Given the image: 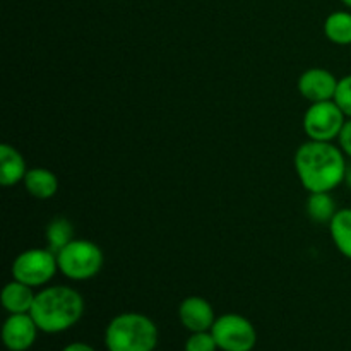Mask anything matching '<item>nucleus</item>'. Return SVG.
<instances>
[{
    "instance_id": "f257e3e1",
    "label": "nucleus",
    "mask_w": 351,
    "mask_h": 351,
    "mask_svg": "<svg viewBox=\"0 0 351 351\" xmlns=\"http://www.w3.org/2000/svg\"><path fill=\"white\" fill-rule=\"evenodd\" d=\"M345 153L331 143L311 141L295 153V170L298 180L308 192H331L345 182Z\"/></svg>"
},
{
    "instance_id": "f03ea898",
    "label": "nucleus",
    "mask_w": 351,
    "mask_h": 351,
    "mask_svg": "<svg viewBox=\"0 0 351 351\" xmlns=\"http://www.w3.org/2000/svg\"><path fill=\"white\" fill-rule=\"evenodd\" d=\"M29 314L40 331L57 335L77 324L84 314V300L81 293L71 287H48L36 293Z\"/></svg>"
},
{
    "instance_id": "7ed1b4c3",
    "label": "nucleus",
    "mask_w": 351,
    "mask_h": 351,
    "mask_svg": "<svg viewBox=\"0 0 351 351\" xmlns=\"http://www.w3.org/2000/svg\"><path fill=\"white\" fill-rule=\"evenodd\" d=\"M105 345L108 351H153L158 345V328L147 315L125 312L112 319Z\"/></svg>"
},
{
    "instance_id": "20e7f679",
    "label": "nucleus",
    "mask_w": 351,
    "mask_h": 351,
    "mask_svg": "<svg viewBox=\"0 0 351 351\" xmlns=\"http://www.w3.org/2000/svg\"><path fill=\"white\" fill-rule=\"evenodd\" d=\"M101 249L91 240L74 239L57 252L58 271L72 281H86L95 278L103 267Z\"/></svg>"
},
{
    "instance_id": "39448f33",
    "label": "nucleus",
    "mask_w": 351,
    "mask_h": 351,
    "mask_svg": "<svg viewBox=\"0 0 351 351\" xmlns=\"http://www.w3.org/2000/svg\"><path fill=\"white\" fill-rule=\"evenodd\" d=\"M57 271V254L51 252L50 249L24 250L12 263L14 280L31 288L50 283Z\"/></svg>"
},
{
    "instance_id": "423d86ee",
    "label": "nucleus",
    "mask_w": 351,
    "mask_h": 351,
    "mask_svg": "<svg viewBox=\"0 0 351 351\" xmlns=\"http://www.w3.org/2000/svg\"><path fill=\"white\" fill-rule=\"evenodd\" d=\"M346 122V115L336 105L335 99L329 101L312 103L304 117V130L311 141H322L331 143L338 139L343 125Z\"/></svg>"
},
{
    "instance_id": "0eeeda50",
    "label": "nucleus",
    "mask_w": 351,
    "mask_h": 351,
    "mask_svg": "<svg viewBox=\"0 0 351 351\" xmlns=\"http://www.w3.org/2000/svg\"><path fill=\"white\" fill-rule=\"evenodd\" d=\"M211 332L223 351H252L257 341L252 322L239 314H225L216 319Z\"/></svg>"
},
{
    "instance_id": "6e6552de",
    "label": "nucleus",
    "mask_w": 351,
    "mask_h": 351,
    "mask_svg": "<svg viewBox=\"0 0 351 351\" xmlns=\"http://www.w3.org/2000/svg\"><path fill=\"white\" fill-rule=\"evenodd\" d=\"M338 81L339 79H336L335 74L326 69H308L298 77V91L311 103L329 101L335 99Z\"/></svg>"
},
{
    "instance_id": "1a4fd4ad",
    "label": "nucleus",
    "mask_w": 351,
    "mask_h": 351,
    "mask_svg": "<svg viewBox=\"0 0 351 351\" xmlns=\"http://www.w3.org/2000/svg\"><path fill=\"white\" fill-rule=\"evenodd\" d=\"M38 324L31 314H10L3 322L2 339L10 351H26L36 339Z\"/></svg>"
},
{
    "instance_id": "9d476101",
    "label": "nucleus",
    "mask_w": 351,
    "mask_h": 351,
    "mask_svg": "<svg viewBox=\"0 0 351 351\" xmlns=\"http://www.w3.org/2000/svg\"><path fill=\"white\" fill-rule=\"evenodd\" d=\"M178 319L191 332L211 331L215 324V311L202 297H187L178 307Z\"/></svg>"
},
{
    "instance_id": "9b49d317",
    "label": "nucleus",
    "mask_w": 351,
    "mask_h": 351,
    "mask_svg": "<svg viewBox=\"0 0 351 351\" xmlns=\"http://www.w3.org/2000/svg\"><path fill=\"white\" fill-rule=\"evenodd\" d=\"M26 161L23 154L10 144L0 146V184L3 187H12L26 177Z\"/></svg>"
},
{
    "instance_id": "f8f14e48",
    "label": "nucleus",
    "mask_w": 351,
    "mask_h": 351,
    "mask_svg": "<svg viewBox=\"0 0 351 351\" xmlns=\"http://www.w3.org/2000/svg\"><path fill=\"white\" fill-rule=\"evenodd\" d=\"M34 298L33 288L17 280L7 283L2 290V305L9 314H29Z\"/></svg>"
},
{
    "instance_id": "ddd939ff",
    "label": "nucleus",
    "mask_w": 351,
    "mask_h": 351,
    "mask_svg": "<svg viewBox=\"0 0 351 351\" xmlns=\"http://www.w3.org/2000/svg\"><path fill=\"white\" fill-rule=\"evenodd\" d=\"M23 182L27 194L33 195L34 199H40V201L53 197L58 191L57 175L47 168H31V170H27Z\"/></svg>"
},
{
    "instance_id": "4468645a",
    "label": "nucleus",
    "mask_w": 351,
    "mask_h": 351,
    "mask_svg": "<svg viewBox=\"0 0 351 351\" xmlns=\"http://www.w3.org/2000/svg\"><path fill=\"white\" fill-rule=\"evenodd\" d=\"M329 233L336 249L351 261V208L336 213L329 223Z\"/></svg>"
},
{
    "instance_id": "2eb2a0df",
    "label": "nucleus",
    "mask_w": 351,
    "mask_h": 351,
    "mask_svg": "<svg viewBox=\"0 0 351 351\" xmlns=\"http://www.w3.org/2000/svg\"><path fill=\"white\" fill-rule=\"evenodd\" d=\"M324 34L335 45H351V12L336 10L329 14L324 21Z\"/></svg>"
},
{
    "instance_id": "dca6fc26",
    "label": "nucleus",
    "mask_w": 351,
    "mask_h": 351,
    "mask_svg": "<svg viewBox=\"0 0 351 351\" xmlns=\"http://www.w3.org/2000/svg\"><path fill=\"white\" fill-rule=\"evenodd\" d=\"M336 213L338 209H336V202L331 192H312L307 201V215L312 221L329 225Z\"/></svg>"
},
{
    "instance_id": "f3484780",
    "label": "nucleus",
    "mask_w": 351,
    "mask_h": 351,
    "mask_svg": "<svg viewBox=\"0 0 351 351\" xmlns=\"http://www.w3.org/2000/svg\"><path fill=\"white\" fill-rule=\"evenodd\" d=\"M74 240V226L69 219L55 218L47 226V242L51 252H60L67 243Z\"/></svg>"
},
{
    "instance_id": "a211bd4d",
    "label": "nucleus",
    "mask_w": 351,
    "mask_h": 351,
    "mask_svg": "<svg viewBox=\"0 0 351 351\" xmlns=\"http://www.w3.org/2000/svg\"><path fill=\"white\" fill-rule=\"evenodd\" d=\"M218 343L211 331L192 332L191 338L185 343V351H216Z\"/></svg>"
},
{
    "instance_id": "6ab92c4d",
    "label": "nucleus",
    "mask_w": 351,
    "mask_h": 351,
    "mask_svg": "<svg viewBox=\"0 0 351 351\" xmlns=\"http://www.w3.org/2000/svg\"><path fill=\"white\" fill-rule=\"evenodd\" d=\"M335 101L343 110L346 119H351V74L345 75V77L338 81Z\"/></svg>"
},
{
    "instance_id": "aec40b11",
    "label": "nucleus",
    "mask_w": 351,
    "mask_h": 351,
    "mask_svg": "<svg viewBox=\"0 0 351 351\" xmlns=\"http://www.w3.org/2000/svg\"><path fill=\"white\" fill-rule=\"evenodd\" d=\"M338 141H339V147L343 149V153H345L346 156L351 158V119L346 120L345 125H343Z\"/></svg>"
},
{
    "instance_id": "412c9836",
    "label": "nucleus",
    "mask_w": 351,
    "mask_h": 351,
    "mask_svg": "<svg viewBox=\"0 0 351 351\" xmlns=\"http://www.w3.org/2000/svg\"><path fill=\"white\" fill-rule=\"evenodd\" d=\"M62 351H95V348H91V346L86 345V343H72V345L65 346Z\"/></svg>"
},
{
    "instance_id": "4be33fe9",
    "label": "nucleus",
    "mask_w": 351,
    "mask_h": 351,
    "mask_svg": "<svg viewBox=\"0 0 351 351\" xmlns=\"http://www.w3.org/2000/svg\"><path fill=\"white\" fill-rule=\"evenodd\" d=\"M345 184L348 185L350 191H351V165H348V168H346V175H345Z\"/></svg>"
},
{
    "instance_id": "5701e85b",
    "label": "nucleus",
    "mask_w": 351,
    "mask_h": 351,
    "mask_svg": "<svg viewBox=\"0 0 351 351\" xmlns=\"http://www.w3.org/2000/svg\"><path fill=\"white\" fill-rule=\"evenodd\" d=\"M343 3H345L346 7H348V9H351V0H341Z\"/></svg>"
}]
</instances>
